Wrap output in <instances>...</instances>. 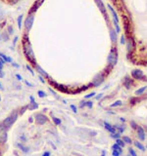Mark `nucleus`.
<instances>
[{
	"instance_id": "obj_1",
	"label": "nucleus",
	"mask_w": 147,
	"mask_h": 156,
	"mask_svg": "<svg viewBox=\"0 0 147 156\" xmlns=\"http://www.w3.org/2000/svg\"><path fill=\"white\" fill-rule=\"evenodd\" d=\"M23 50H24V54L26 55L27 59L29 61V63H31L32 64L35 65V56L33 53V50H32V47L31 44L29 42V40L28 39V35L26 34L24 37V40H23Z\"/></svg>"
},
{
	"instance_id": "obj_2",
	"label": "nucleus",
	"mask_w": 147,
	"mask_h": 156,
	"mask_svg": "<svg viewBox=\"0 0 147 156\" xmlns=\"http://www.w3.org/2000/svg\"><path fill=\"white\" fill-rule=\"evenodd\" d=\"M117 63H118V50L116 47H113L108 55V64L110 67H114Z\"/></svg>"
},
{
	"instance_id": "obj_3",
	"label": "nucleus",
	"mask_w": 147,
	"mask_h": 156,
	"mask_svg": "<svg viewBox=\"0 0 147 156\" xmlns=\"http://www.w3.org/2000/svg\"><path fill=\"white\" fill-rule=\"evenodd\" d=\"M18 112L17 111H14V112H12L11 114H10L8 117H6L5 119H4V121L2 122V124L6 127V128L8 129L10 128L13 124H14V122L17 120V118H18Z\"/></svg>"
},
{
	"instance_id": "obj_4",
	"label": "nucleus",
	"mask_w": 147,
	"mask_h": 156,
	"mask_svg": "<svg viewBox=\"0 0 147 156\" xmlns=\"http://www.w3.org/2000/svg\"><path fill=\"white\" fill-rule=\"evenodd\" d=\"M33 21H34V13H29L25 21V28L27 31H29L31 29L32 25H33Z\"/></svg>"
},
{
	"instance_id": "obj_5",
	"label": "nucleus",
	"mask_w": 147,
	"mask_h": 156,
	"mask_svg": "<svg viewBox=\"0 0 147 156\" xmlns=\"http://www.w3.org/2000/svg\"><path fill=\"white\" fill-rule=\"evenodd\" d=\"M8 135H7V128L1 123L0 124V143H5L7 141Z\"/></svg>"
},
{
	"instance_id": "obj_6",
	"label": "nucleus",
	"mask_w": 147,
	"mask_h": 156,
	"mask_svg": "<svg viewBox=\"0 0 147 156\" xmlns=\"http://www.w3.org/2000/svg\"><path fill=\"white\" fill-rule=\"evenodd\" d=\"M104 79H105V76L103 73H97L95 75V77L93 78L92 80V85L94 87H99L102 83L104 82Z\"/></svg>"
},
{
	"instance_id": "obj_7",
	"label": "nucleus",
	"mask_w": 147,
	"mask_h": 156,
	"mask_svg": "<svg viewBox=\"0 0 147 156\" xmlns=\"http://www.w3.org/2000/svg\"><path fill=\"white\" fill-rule=\"evenodd\" d=\"M134 47H135V44H134V40L131 36H129L128 39H127V50H128V54H131L134 50Z\"/></svg>"
},
{
	"instance_id": "obj_8",
	"label": "nucleus",
	"mask_w": 147,
	"mask_h": 156,
	"mask_svg": "<svg viewBox=\"0 0 147 156\" xmlns=\"http://www.w3.org/2000/svg\"><path fill=\"white\" fill-rule=\"evenodd\" d=\"M35 122L39 125H43L47 122V117L42 113H38L35 115Z\"/></svg>"
},
{
	"instance_id": "obj_9",
	"label": "nucleus",
	"mask_w": 147,
	"mask_h": 156,
	"mask_svg": "<svg viewBox=\"0 0 147 156\" xmlns=\"http://www.w3.org/2000/svg\"><path fill=\"white\" fill-rule=\"evenodd\" d=\"M131 76L134 78V79H142L143 77H144V73H143V71L142 70H140V69H133L132 71H131Z\"/></svg>"
},
{
	"instance_id": "obj_10",
	"label": "nucleus",
	"mask_w": 147,
	"mask_h": 156,
	"mask_svg": "<svg viewBox=\"0 0 147 156\" xmlns=\"http://www.w3.org/2000/svg\"><path fill=\"white\" fill-rule=\"evenodd\" d=\"M136 130H137V137L139 138V139L140 140H145V132H144L143 128L138 125Z\"/></svg>"
},
{
	"instance_id": "obj_11",
	"label": "nucleus",
	"mask_w": 147,
	"mask_h": 156,
	"mask_svg": "<svg viewBox=\"0 0 147 156\" xmlns=\"http://www.w3.org/2000/svg\"><path fill=\"white\" fill-rule=\"evenodd\" d=\"M104 127H105V129H106L108 132H110L111 134H116V133H118L116 128L114 127V125H111L110 123H108V122H104Z\"/></svg>"
},
{
	"instance_id": "obj_12",
	"label": "nucleus",
	"mask_w": 147,
	"mask_h": 156,
	"mask_svg": "<svg viewBox=\"0 0 147 156\" xmlns=\"http://www.w3.org/2000/svg\"><path fill=\"white\" fill-rule=\"evenodd\" d=\"M29 100H30V104L28 105V108L30 110L36 109L37 107H38V104L35 102V100H34L33 96H30V97H29Z\"/></svg>"
},
{
	"instance_id": "obj_13",
	"label": "nucleus",
	"mask_w": 147,
	"mask_h": 156,
	"mask_svg": "<svg viewBox=\"0 0 147 156\" xmlns=\"http://www.w3.org/2000/svg\"><path fill=\"white\" fill-rule=\"evenodd\" d=\"M107 7H108V9L110 10L111 14H112V16H113V19H114V22H116V23H119V18H118V15H117L116 11L114 10V8L111 6L110 4H108V5H107Z\"/></svg>"
},
{
	"instance_id": "obj_14",
	"label": "nucleus",
	"mask_w": 147,
	"mask_h": 156,
	"mask_svg": "<svg viewBox=\"0 0 147 156\" xmlns=\"http://www.w3.org/2000/svg\"><path fill=\"white\" fill-rule=\"evenodd\" d=\"M94 1H95V3H96L97 7L99 8V10L101 11L103 14H105V13H106V8H105V5H104L103 1H102V0H94Z\"/></svg>"
},
{
	"instance_id": "obj_15",
	"label": "nucleus",
	"mask_w": 147,
	"mask_h": 156,
	"mask_svg": "<svg viewBox=\"0 0 147 156\" xmlns=\"http://www.w3.org/2000/svg\"><path fill=\"white\" fill-rule=\"evenodd\" d=\"M42 2H43V0H36V1L34 2V4L32 5L31 9H30V13H34V12L40 7V5L42 4Z\"/></svg>"
},
{
	"instance_id": "obj_16",
	"label": "nucleus",
	"mask_w": 147,
	"mask_h": 156,
	"mask_svg": "<svg viewBox=\"0 0 147 156\" xmlns=\"http://www.w3.org/2000/svg\"><path fill=\"white\" fill-rule=\"evenodd\" d=\"M34 66H35V69L37 70V72L40 74V75H42L43 77H46V78H49V75H48V73L46 72L45 70H43V69H42V68H41L38 64H35Z\"/></svg>"
},
{
	"instance_id": "obj_17",
	"label": "nucleus",
	"mask_w": 147,
	"mask_h": 156,
	"mask_svg": "<svg viewBox=\"0 0 147 156\" xmlns=\"http://www.w3.org/2000/svg\"><path fill=\"white\" fill-rule=\"evenodd\" d=\"M110 38L112 43H116L118 40V36H117V32L115 29H110Z\"/></svg>"
},
{
	"instance_id": "obj_18",
	"label": "nucleus",
	"mask_w": 147,
	"mask_h": 156,
	"mask_svg": "<svg viewBox=\"0 0 147 156\" xmlns=\"http://www.w3.org/2000/svg\"><path fill=\"white\" fill-rule=\"evenodd\" d=\"M0 58H1L5 63H13L12 58H10V57H8V56H6L5 54H3V53H1V52H0Z\"/></svg>"
},
{
	"instance_id": "obj_19",
	"label": "nucleus",
	"mask_w": 147,
	"mask_h": 156,
	"mask_svg": "<svg viewBox=\"0 0 147 156\" xmlns=\"http://www.w3.org/2000/svg\"><path fill=\"white\" fill-rule=\"evenodd\" d=\"M124 85L126 86V88L127 89H129L130 88V86L132 85V81H131V79L130 78H129L128 76L125 78V80H124Z\"/></svg>"
},
{
	"instance_id": "obj_20",
	"label": "nucleus",
	"mask_w": 147,
	"mask_h": 156,
	"mask_svg": "<svg viewBox=\"0 0 147 156\" xmlns=\"http://www.w3.org/2000/svg\"><path fill=\"white\" fill-rule=\"evenodd\" d=\"M112 149H113V150H117V151H119L121 154L123 153V147L120 146L118 143H114V144L112 145Z\"/></svg>"
},
{
	"instance_id": "obj_21",
	"label": "nucleus",
	"mask_w": 147,
	"mask_h": 156,
	"mask_svg": "<svg viewBox=\"0 0 147 156\" xmlns=\"http://www.w3.org/2000/svg\"><path fill=\"white\" fill-rule=\"evenodd\" d=\"M4 64H5V62L0 58V77H1V78L4 76V73H3V66H4Z\"/></svg>"
},
{
	"instance_id": "obj_22",
	"label": "nucleus",
	"mask_w": 147,
	"mask_h": 156,
	"mask_svg": "<svg viewBox=\"0 0 147 156\" xmlns=\"http://www.w3.org/2000/svg\"><path fill=\"white\" fill-rule=\"evenodd\" d=\"M147 89V87L146 86H144V87H141V88H139L138 90H136L135 91V95L136 96H140V95H142L143 93L145 92V90Z\"/></svg>"
},
{
	"instance_id": "obj_23",
	"label": "nucleus",
	"mask_w": 147,
	"mask_h": 156,
	"mask_svg": "<svg viewBox=\"0 0 147 156\" xmlns=\"http://www.w3.org/2000/svg\"><path fill=\"white\" fill-rule=\"evenodd\" d=\"M114 127L116 128V130H117V132L119 133V134H123L124 133V131H125V126L123 125V126H119V125H114Z\"/></svg>"
},
{
	"instance_id": "obj_24",
	"label": "nucleus",
	"mask_w": 147,
	"mask_h": 156,
	"mask_svg": "<svg viewBox=\"0 0 147 156\" xmlns=\"http://www.w3.org/2000/svg\"><path fill=\"white\" fill-rule=\"evenodd\" d=\"M17 146L22 150V151H24L25 153H28V151H29V147H26V146H24L23 144H21V143H17Z\"/></svg>"
},
{
	"instance_id": "obj_25",
	"label": "nucleus",
	"mask_w": 147,
	"mask_h": 156,
	"mask_svg": "<svg viewBox=\"0 0 147 156\" xmlns=\"http://www.w3.org/2000/svg\"><path fill=\"white\" fill-rule=\"evenodd\" d=\"M134 145L137 147L138 149H140L141 151H144V150H145V147H144V145H143L141 142L137 141V140H136V141H134Z\"/></svg>"
},
{
	"instance_id": "obj_26",
	"label": "nucleus",
	"mask_w": 147,
	"mask_h": 156,
	"mask_svg": "<svg viewBox=\"0 0 147 156\" xmlns=\"http://www.w3.org/2000/svg\"><path fill=\"white\" fill-rule=\"evenodd\" d=\"M123 140L125 141V143H128V144H130L131 142H132V140H131V138L128 137V136H124L123 137Z\"/></svg>"
},
{
	"instance_id": "obj_27",
	"label": "nucleus",
	"mask_w": 147,
	"mask_h": 156,
	"mask_svg": "<svg viewBox=\"0 0 147 156\" xmlns=\"http://www.w3.org/2000/svg\"><path fill=\"white\" fill-rule=\"evenodd\" d=\"M22 21H23V15H20L17 19V23H18V28L21 29L22 28Z\"/></svg>"
},
{
	"instance_id": "obj_28",
	"label": "nucleus",
	"mask_w": 147,
	"mask_h": 156,
	"mask_svg": "<svg viewBox=\"0 0 147 156\" xmlns=\"http://www.w3.org/2000/svg\"><path fill=\"white\" fill-rule=\"evenodd\" d=\"M116 143H118L121 147H124L125 146V144H126L125 141H124L123 139H121V138H117V139H116Z\"/></svg>"
},
{
	"instance_id": "obj_29",
	"label": "nucleus",
	"mask_w": 147,
	"mask_h": 156,
	"mask_svg": "<svg viewBox=\"0 0 147 156\" xmlns=\"http://www.w3.org/2000/svg\"><path fill=\"white\" fill-rule=\"evenodd\" d=\"M122 104H123V101H117L116 102L112 103L110 106L111 107H117V106H120V105H122Z\"/></svg>"
},
{
	"instance_id": "obj_30",
	"label": "nucleus",
	"mask_w": 147,
	"mask_h": 156,
	"mask_svg": "<svg viewBox=\"0 0 147 156\" xmlns=\"http://www.w3.org/2000/svg\"><path fill=\"white\" fill-rule=\"evenodd\" d=\"M52 120L54 121L55 125H61V123H62V121H61V119L57 118V117H55V116H53V117H52Z\"/></svg>"
},
{
	"instance_id": "obj_31",
	"label": "nucleus",
	"mask_w": 147,
	"mask_h": 156,
	"mask_svg": "<svg viewBox=\"0 0 147 156\" xmlns=\"http://www.w3.org/2000/svg\"><path fill=\"white\" fill-rule=\"evenodd\" d=\"M129 155H131V156H137L136 152H135V150H134L133 148H131V147H129Z\"/></svg>"
},
{
	"instance_id": "obj_32",
	"label": "nucleus",
	"mask_w": 147,
	"mask_h": 156,
	"mask_svg": "<svg viewBox=\"0 0 147 156\" xmlns=\"http://www.w3.org/2000/svg\"><path fill=\"white\" fill-rule=\"evenodd\" d=\"M95 95H96V93L92 92V93H90V94H88V95H86V96H84V99H90V98H93V97H95Z\"/></svg>"
},
{
	"instance_id": "obj_33",
	"label": "nucleus",
	"mask_w": 147,
	"mask_h": 156,
	"mask_svg": "<svg viewBox=\"0 0 147 156\" xmlns=\"http://www.w3.org/2000/svg\"><path fill=\"white\" fill-rule=\"evenodd\" d=\"M37 95H38L39 98H44V97H46V93L43 92V91H38V92H37Z\"/></svg>"
},
{
	"instance_id": "obj_34",
	"label": "nucleus",
	"mask_w": 147,
	"mask_h": 156,
	"mask_svg": "<svg viewBox=\"0 0 147 156\" xmlns=\"http://www.w3.org/2000/svg\"><path fill=\"white\" fill-rule=\"evenodd\" d=\"M120 137H121V134H119V133H116V134H111V138H115V139L120 138Z\"/></svg>"
},
{
	"instance_id": "obj_35",
	"label": "nucleus",
	"mask_w": 147,
	"mask_h": 156,
	"mask_svg": "<svg viewBox=\"0 0 147 156\" xmlns=\"http://www.w3.org/2000/svg\"><path fill=\"white\" fill-rule=\"evenodd\" d=\"M126 43H127L126 36H125V35H122V36H121V44H122V45H124V44H126Z\"/></svg>"
},
{
	"instance_id": "obj_36",
	"label": "nucleus",
	"mask_w": 147,
	"mask_h": 156,
	"mask_svg": "<svg viewBox=\"0 0 147 156\" xmlns=\"http://www.w3.org/2000/svg\"><path fill=\"white\" fill-rule=\"evenodd\" d=\"M26 67H27V69H28V71L30 72V74H31V75L33 76V75H34V72H33V70H32V68H31V67H30V66H29L28 64H27V65H26Z\"/></svg>"
},
{
	"instance_id": "obj_37",
	"label": "nucleus",
	"mask_w": 147,
	"mask_h": 156,
	"mask_svg": "<svg viewBox=\"0 0 147 156\" xmlns=\"http://www.w3.org/2000/svg\"><path fill=\"white\" fill-rule=\"evenodd\" d=\"M86 106L88 107V108H91L92 106H93V102H92L91 101H86Z\"/></svg>"
},
{
	"instance_id": "obj_38",
	"label": "nucleus",
	"mask_w": 147,
	"mask_h": 156,
	"mask_svg": "<svg viewBox=\"0 0 147 156\" xmlns=\"http://www.w3.org/2000/svg\"><path fill=\"white\" fill-rule=\"evenodd\" d=\"M71 108H72V110H73L75 113H77V112H78V107H77L75 104H71Z\"/></svg>"
},
{
	"instance_id": "obj_39",
	"label": "nucleus",
	"mask_w": 147,
	"mask_h": 156,
	"mask_svg": "<svg viewBox=\"0 0 147 156\" xmlns=\"http://www.w3.org/2000/svg\"><path fill=\"white\" fill-rule=\"evenodd\" d=\"M130 125H131V127H132L133 129H135V130L137 129V125L135 124V122H134V121H131V122H130Z\"/></svg>"
},
{
	"instance_id": "obj_40",
	"label": "nucleus",
	"mask_w": 147,
	"mask_h": 156,
	"mask_svg": "<svg viewBox=\"0 0 147 156\" xmlns=\"http://www.w3.org/2000/svg\"><path fill=\"white\" fill-rule=\"evenodd\" d=\"M112 154H113V156H120L121 155V153H120L119 151H117V150H113Z\"/></svg>"
},
{
	"instance_id": "obj_41",
	"label": "nucleus",
	"mask_w": 147,
	"mask_h": 156,
	"mask_svg": "<svg viewBox=\"0 0 147 156\" xmlns=\"http://www.w3.org/2000/svg\"><path fill=\"white\" fill-rule=\"evenodd\" d=\"M38 79L40 80V82L41 83H45V80L43 79V76H42V75H39V76H38Z\"/></svg>"
},
{
	"instance_id": "obj_42",
	"label": "nucleus",
	"mask_w": 147,
	"mask_h": 156,
	"mask_svg": "<svg viewBox=\"0 0 147 156\" xmlns=\"http://www.w3.org/2000/svg\"><path fill=\"white\" fill-rule=\"evenodd\" d=\"M83 106H86V101H81L80 107H83Z\"/></svg>"
},
{
	"instance_id": "obj_43",
	"label": "nucleus",
	"mask_w": 147,
	"mask_h": 156,
	"mask_svg": "<svg viewBox=\"0 0 147 156\" xmlns=\"http://www.w3.org/2000/svg\"><path fill=\"white\" fill-rule=\"evenodd\" d=\"M16 77H17V79H18L19 81H22V80H23V77H22L19 73L16 74Z\"/></svg>"
},
{
	"instance_id": "obj_44",
	"label": "nucleus",
	"mask_w": 147,
	"mask_h": 156,
	"mask_svg": "<svg viewBox=\"0 0 147 156\" xmlns=\"http://www.w3.org/2000/svg\"><path fill=\"white\" fill-rule=\"evenodd\" d=\"M8 33H9V34H12V33H13V28H12L11 26L8 27Z\"/></svg>"
},
{
	"instance_id": "obj_45",
	"label": "nucleus",
	"mask_w": 147,
	"mask_h": 156,
	"mask_svg": "<svg viewBox=\"0 0 147 156\" xmlns=\"http://www.w3.org/2000/svg\"><path fill=\"white\" fill-rule=\"evenodd\" d=\"M20 138H21V141H26V140H27V138H26V137H25V135L21 136V137H20Z\"/></svg>"
},
{
	"instance_id": "obj_46",
	"label": "nucleus",
	"mask_w": 147,
	"mask_h": 156,
	"mask_svg": "<svg viewBox=\"0 0 147 156\" xmlns=\"http://www.w3.org/2000/svg\"><path fill=\"white\" fill-rule=\"evenodd\" d=\"M42 156H51V153H50L49 151H45V152L42 154Z\"/></svg>"
},
{
	"instance_id": "obj_47",
	"label": "nucleus",
	"mask_w": 147,
	"mask_h": 156,
	"mask_svg": "<svg viewBox=\"0 0 147 156\" xmlns=\"http://www.w3.org/2000/svg\"><path fill=\"white\" fill-rule=\"evenodd\" d=\"M11 64H12L14 67H17V68H19V67H20V65H19V64H17L16 63H14V62H13V63H11Z\"/></svg>"
},
{
	"instance_id": "obj_48",
	"label": "nucleus",
	"mask_w": 147,
	"mask_h": 156,
	"mask_svg": "<svg viewBox=\"0 0 147 156\" xmlns=\"http://www.w3.org/2000/svg\"><path fill=\"white\" fill-rule=\"evenodd\" d=\"M25 83H26V84H27V85H28V87H32V84H30V83L28 82V81H27V80H26V81H25Z\"/></svg>"
},
{
	"instance_id": "obj_49",
	"label": "nucleus",
	"mask_w": 147,
	"mask_h": 156,
	"mask_svg": "<svg viewBox=\"0 0 147 156\" xmlns=\"http://www.w3.org/2000/svg\"><path fill=\"white\" fill-rule=\"evenodd\" d=\"M102 97H103V94H100V95H98V96L96 97V99H97V100H99V99H101Z\"/></svg>"
},
{
	"instance_id": "obj_50",
	"label": "nucleus",
	"mask_w": 147,
	"mask_h": 156,
	"mask_svg": "<svg viewBox=\"0 0 147 156\" xmlns=\"http://www.w3.org/2000/svg\"><path fill=\"white\" fill-rule=\"evenodd\" d=\"M17 40H18V36L15 37V40H14V42H13V44H14V46L16 45V42H17Z\"/></svg>"
},
{
	"instance_id": "obj_51",
	"label": "nucleus",
	"mask_w": 147,
	"mask_h": 156,
	"mask_svg": "<svg viewBox=\"0 0 147 156\" xmlns=\"http://www.w3.org/2000/svg\"><path fill=\"white\" fill-rule=\"evenodd\" d=\"M101 156H106V151L105 150H102V154Z\"/></svg>"
},
{
	"instance_id": "obj_52",
	"label": "nucleus",
	"mask_w": 147,
	"mask_h": 156,
	"mask_svg": "<svg viewBox=\"0 0 147 156\" xmlns=\"http://www.w3.org/2000/svg\"><path fill=\"white\" fill-rule=\"evenodd\" d=\"M0 89H1V90H3V87L1 86V83H0Z\"/></svg>"
},
{
	"instance_id": "obj_53",
	"label": "nucleus",
	"mask_w": 147,
	"mask_h": 156,
	"mask_svg": "<svg viewBox=\"0 0 147 156\" xmlns=\"http://www.w3.org/2000/svg\"><path fill=\"white\" fill-rule=\"evenodd\" d=\"M0 101H1V97H0Z\"/></svg>"
},
{
	"instance_id": "obj_54",
	"label": "nucleus",
	"mask_w": 147,
	"mask_h": 156,
	"mask_svg": "<svg viewBox=\"0 0 147 156\" xmlns=\"http://www.w3.org/2000/svg\"><path fill=\"white\" fill-rule=\"evenodd\" d=\"M146 148H147V146H146Z\"/></svg>"
}]
</instances>
